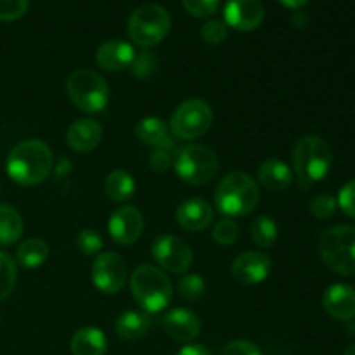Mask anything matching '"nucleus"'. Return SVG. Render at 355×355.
Segmentation results:
<instances>
[{
	"label": "nucleus",
	"mask_w": 355,
	"mask_h": 355,
	"mask_svg": "<svg viewBox=\"0 0 355 355\" xmlns=\"http://www.w3.org/2000/svg\"><path fill=\"white\" fill-rule=\"evenodd\" d=\"M177 291L187 302H200L207 295V283L200 274H184L177 283Z\"/></svg>",
	"instance_id": "cd10ccee"
},
{
	"label": "nucleus",
	"mask_w": 355,
	"mask_h": 355,
	"mask_svg": "<svg viewBox=\"0 0 355 355\" xmlns=\"http://www.w3.org/2000/svg\"><path fill=\"white\" fill-rule=\"evenodd\" d=\"M266 9L260 0H227L224 23L238 31H252L262 24Z\"/></svg>",
	"instance_id": "4468645a"
},
{
	"label": "nucleus",
	"mask_w": 355,
	"mask_h": 355,
	"mask_svg": "<svg viewBox=\"0 0 355 355\" xmlns=\"http://www.w3.org/2000/svg\"><path fill=\"white\" fill-rule=\"evenodd\" d=\"M257 177H259V182L266 189L274 191V193H281V191L288 189L293 182V172H291L290 166L276 158L266 159L259 166Z\"/></svg>",
	"instance_id": "412c9836"
},
{
	"label": "nucleus",
	"mask_w": 355,
	"mask_h": 355,
	"mask_svg": "<svg viewBox=\"0 0 355 355\" xmlns=\"http://www.w3.org/2000/svg\"><path fill=\"white\" fill-rule=\"evenodd\" d=\"M336 208H338V201L336 198H333L331 194H318L315 198H312L311 205H309V210L314 215L315 218H321V220H326V218L333 217L336 214Z\"/></svg>",
	"instance_id": "2f4dec72"
},
{
	"label": "nucleus",
	"mask_w": 355,
	"mask_h": 355,
	"mask_svg": "<svg viewBox=\"0 0 355 355\" xmlns=\"http://www.w3.org/2000/svg\"><path fill=\"white\" fill-rule=\"evenodd\" d=\"M17 281L16 260L6 252H0V302L14 291Z\"/></svg>",
	"instance_id": "c85d7f7f"
},
{
	"label": "nucleus",
	"mask_w": 355,
	"mask_h": 355,
	"mask_svg": "<svg viewBox=\"0 0 355 355\" xmlns=\"http://www.w3.org/2000/svg\"><path fill=\"white\" fill-rule=\"evenodd\" d=\"M135 137L146 146H151L155 149H165L172 151L173 149V137L170 134L168 125L156 116H146L137 121L134 128Z\"/></svg>",
	"instance_id": "aec40b11"
},
{
	"label": "nucleus",
	"mask_w": 355,
	"mask_h": 355,
	"mask_svg": "<svg viewBox=\"0 0 355 355\" xmlns=\"http://www.w3.org/2000/svg\"><path fill=\"white\" fill-rule=\"evenodd\" d=\"M211 238L215 243L222 246H229L232 243L238 241L239 238V225L234 218H222L217 224L214 225V231H211Z\"/></svg>",
	"instance_id": "c756f323"
},
{
	"label": "nucleus",
	"mask_w": 355,
	"mask_h": 355,
	"mask_svg": "<svg viewBox=\"0 0 355 355\" xmlns=\"http://www.w3.org/2000/svg\"><path fill=\"white\" fill-rule=\"evenodd\" d=\"M166 335L175 342L191 343L201 331V321L189 309H173L163 318Z\"/></svg>",
	"instance_id": "2eb2a0df"
},
{
	"label": "nucleus",
	"mask_w": 355,
	"mask_h": 355,
	"mask_svg": "<svg viewBox=\"0 0 355 355\" xmlns=\"http://www.w3.org/2000/svg\"><path fill=\"white\" fill-rule=\"evenodd\" d=\"M333 165V151L324 139L307 135L293 149V168L300 184L305 187L321 182Z\"/></svg>",
	"instance_id": "20e7f679"
},
{
	"label": "nucleus",
	"mask_w": 355,
	"mask_h": 355,
	"mask_svg": "<svg viewBox=\"0 0 355 355\" xmlns=\"http://www.w3.org/2000/svg\"><path fill=\"white\" fill-rule=\"evenodd\" d=\"M270 269H272V262H270L269 255L263 252H245L231 266V274L238 283L252 286V284H259L269 277Z\"/></svg>",
	"instance_id": "ddd939ff"
},
{
	"label": "nucleus",
	"mask_w": 355,
	"mask_h": 355,
	"mask_svg": "<svg viewBox=\"0 0 355 355\" xmlns=\"http://www.w3.org/2000/svg\"><path fill=\"white\" fill-rule=\"evenodd\" d=\"M30 0H0V21H16L28 10Z\"/></svg>",
	"instance_id": "c9c22d12"
},
{
	"label": "nucleus",
	"mask_w": 355,
	"mask_h": 355,
	"mask_svg": "<svg viewBox=\"0 0 355 355\" xmlns=\"http://www.w3.org/2000/svg\"><path fill=\"white\" fill-rule=\"evenodd\" d=\"M132 297L144 309L146 314H156L170 305L173 298V284L162 269L155 266H141L130 276Z\"/></svg>",
	"instance_id": "7ed1b4c3"
},
{
	"label": "nucleus",
	"mask_w": 355,
	"mask_h": 355,
	"mask_svg": "<svg viewBox=\"0 0 355 355\" xmlns=\"http://www.w3.org/2000/svg\"><path fill=\"white\" fill-rule=\"evenodd\" d=\"M259 184L243 172L225 175L215 191V207L229 218L250 215L259 207Z\"/></svg>",
	"instance_id": "f03ea898"
},
{
	"label": "nucleus",
	"mask_w": 355,
	"mask_h": 355,
	"mask_svg": "<svg viewBox=\"0 0 355 355\" xmlns=\"http://www.w3.org/2000/svg\"><path fill=\"white\" fill-rule=\"evenodd\" d=\"M321 259L333 272L355 276V227L335 225L322 232L319 241Z\"/></svg>",
	"instance_id": "423d86ee"
},
{
	"label": "nucleus",
	"mask_w": 355,
	"mask_h": 355,
	"mask_svg": "<svg viewBox=\"0 0 355 355\" xmlns=\"http://www.w3.org/2000/svg\"><path fill=\"white\" fill-rule=\"evenodd\" d=\"M49 245L44 239L30 238L24 239L16 252V262L24 269H37L44 266L49 259Z\"/></svg>",
	"instance_id": "b1692460"
},
{
	"label": "nucleus",
	"mask_w": 355,
	"mask_h": 355,
	"mask_svg": "<svg viewBox=\"0 0 355 355\" xmlns=\"http://www.w3.org/2000/svg\"><path fill=\"white\" fill-rule=\"evenodd\" d=\"M173 168L189 186H205L218 172V156L208 146L187 144L173 155Z\"/></svg>",
	"instance_id": "0eeeda50"
},
{
	"label": "nucleus",
	"mask_w": 355,
	"mask_h": 355,
	"mask_svg": "<svg viewBox=\"0 0 355 355\" xmlns=\"http://www.w3.org/2000/svg\"><path fill=\"white\" fill-rule=\"evenodd\" d=\"M222 355H262L259 347L248 340H236L224 349Z\"/></svg>",
	"instance_id": "58836bf2"
},
{
	"label": "nucleus",
	"mask_w": 355,
	"mask_h": 355,
	"mask_svg": "<svg viewBox=\"0 0 355 355\" xmlns=\"http://www.w3.org/2000/svg\"><path fill=\"white\" fill-rule=\"evenodd\" d=\"M107 352V338L99 328H82L73 335V355H104Z\"/></svg>",
	"instance_id": "5701e85b"
},
{
	"label": "nucleus",
	"mask_w": 355,
	"mask_h": 355,
	"mask_svg": "<svg viewBox=\"0 0 355 355\" xmlns=\"http://www.w3.org/2000/svg\"><path fill=\"white\" fill-rule=\"evenodd\" d=\"M214 123V111L203 99L184 101L170 118V134L179 141H194L207 134Z\"/></svg>",
	"instance_id": "1a4fd4ad"
},
{
	"label": "nucleus",
	"mask_w": 355,
	"mask_h": 355,
	"mask_svg": "<svg viewBox=\"0 0 355 355\" xmlns=\"http://www.w3.org/2000/svg\"><path fill=\"white\" fill-rule=\"evenodd\" d=\"M277 2H279L281 6L288 7V9H300V7L307 6L311 0H277Z\"/></svg>",
	"instance_id": "a19ab883"
},
{
	"label": "nucleus",
	"mask_w": 355,
	"mask_h": 355,
	"mask_svg": "<svg viewBox=\"0 0 355 355\" xmlns=\"http://www.w3.org/2000/svg\"><path fill=\"white\" fill-rule=\"evenodd\" d=\"M54 156L51 148L38 139H30L14 146L7 156V175L24 187L42 184L52 172Z\"/></svg>",
	"instance_id": "f257e3e1"
},
{
	"label": "nucleus",
	"mask_w": 355,
	"mask_h": 355,
	"mask_svg": "<svg viewBox=\"0 0 355 355\" xmlns=\"http://www.w3.org/2000/svg\"><path fill=\"white\" fill-rule=\"evenodd\" d=\"M182 6L191 16L210 17L217 12L220 0H182Z\"/></svg>",
	"instance_id": "f704fd0d"
},
{
	"label": "nucleus",
	"mask_w": 355,
	"mask_h": 355,
	"mask_svg": "<svg viewBox=\"0 0 355 355\" xmlns=\"http://www.w3.org/2000/svg\"><path fill=\"white\" fill-rule=\"evenodd\" d=\"M107 231L111 239L118 245H134L144 232V217L135 207H120L110 217Z\"/></svg>",
	"instance_id": "f8f14e48"
},
{
	"label": "nucleus",
	"mask_w": 355,
	"mask_h": 355,
	"mask_svg": "<svg viewBox=\"0 0 355 355\" xmlns=\"http://www.w3.org/2000/svg\"><path fill=\"white\" fill-rule=\"evenodd\" d=\"M127 263L116 253H101L92 263V283L101 293H118L127 283Z\"/></svg>",
	"instance_id": "9b49d317"
},
{
	"label": "nucleus",
	"mask_w": 355,
	"mask_h": 355,
	"mask_svg": "<svg viewBox=\"0 0 355 355\" xmlns=\"http://www.w3.org/2000/svg\"><path fill=\"white\" fill-rule=\"evenodd\" d=\"M101 141H103V127L90 118L73 121L66 130V142L76 153L94 151Z\"/></svg>",
	"instance_id": "6ab92c4d"
},
{
	"label": "nucleus",
	"mask_w": 355,
	"mask_h": 355,
	"mask_svg": "<svg viewBox=\"0 0 355 355\" xmlns=\"http://www.w3.org/2000/svg\"><path fill=\"white\" fill-rule=\"evenodd\" d=\"M227 35V24L220 19H210L201 26V38L208 45H220Z\"/></svg>",
	"instance_id": "473e14b6"
},
{
	"label": "nucleus",
	"mask_w": 355,
	"mask_h": 355,
	"mask_svg": "<svg viewBox=\"0 0 355 355\" xmlns=\"http://www.w3.org/2000/svg\"><path fill=\"white\" fill-rule=\"evenodd\" d=\"M172 19L168 10L159 3H144L128 17V37L139 47H155L170 33Z\"/></svg>",
	"instance_id": "39448f33"
},
{
	"label": "nucleus",
	"mask_w": 355,
	"mask_h": 355,
	"mask_svg": "<svg viewBox=\"0 0 355 355\" xmlns=\"http://www.w3.org/2000/svg\"><path fill=\"white\" fill-rule=\"evenodd\" d=\"M153 259L170 274H186L193 263L194 253L191 246L179 236L163 234L153 241Z\"/></svg>",
	"instance_id": "9d476101"
},
{
	"label": "nucleus",
	"mask_w": 355,
	"mask_h": 355,
	"mask_svg": "<svg viewBox=\"0 0 355 355\" xmlns=\"http://www.w3.org/2000/svg\"><path fill=\"white\" fill-rule=\"evenodd\" d=\"M336 201H338V208H342L347 217L355 218V180H350L340 189Z\"/></svg>",
	"instance_id": "e433bc0d"
},
{
	"label": "nucleus",
	"mask_w": 355,
	"mask_h": 355,
	"mask_svg": "<svg viewBox=\"0 0 355 355\" xmlns=\"http://www.w3.org/2000/svg\"><path fill=\"white\" fill-rule=\"evenodd\" d=\"M250 236L259 248H270L277 241V224L267 215H260L250 225Z\"/></svg>",
	"instance_id": "bb28decb"
},
{
	"label": "nucleus",
	"mask_w": 355,
	"mask_h": 355,
	"mask_svg": "<svg viewBox=\"0 0 355 355\" xmlns=\"http://www.w3.org/2000/svg\"><path fill=\"white\" fill-rule=\"evenodd\" d=\"M24 224L19 211L10 205H0V246H10L23 236Z\"/></svg>",
	"instance_id": "393cba45"
},
{
	"label": "nucleus",
	"mask_w": 355,
	"mask_h": 355,
	"mask_svg": "<svg viewBox=\"0 0 355 355\" xmlns=\"http://www.w3.org/2000/svg\"><path fill=\"white\" fill-rule=\"evenodd\" d=\"M104 193L111 201H127L134 196L135 193V180L125 170H114L104 180Z\"/></svg>",
	"instance_id": "a878e982"
},
{
	"label": "nucleus",
	"mask_w": 355,
	"mask_h": 355,
	"mask_svg": "<svg viewBox=\"0 0 355 355\" xmlns=\"http://www.w3.org/2000/svg\"><path fill=\"white\" fill-rule=\"evenodd\" d=\"M104 243L103 238L97 231L94 229H83L80 231V234L76 236V248H78L80 253H83L85 257H92L101 253Z\"/></svg>",
	"instance_id": "7c9ffc66"
},
{
	"label": "nucleus",
	"mask_w": 355,
	"mask_h": 355,
	"mask_svg": "<svg viewBox=\"0 0 355 355\" xmlns=\"http://www.w3.org/2000/svg\"><path fill=\"white\" fill-rule=\"evenodd\" d=\"M175 355H211V354L205 345H200V343H191V345H186L184 349H180Z\"/></svg>",
	"instance_id": "ea45409f"
},
{
	"label": "nucleus",
	"mask_w": 355,
	"mask_h": 355,
	"mask_svg": "<svg viewBox=\"0 0 355 355\" xmlns=\"http://www.w3.org/2000/svg\"><path fill=\"white\" fill-rule=\"evenodd\" d=\"M135 49L123 40H107L97 49L96 61L104 71L118 73L128 69L135 59Z\"/></svg>",
	"instance_id": "f3484780"
},
{
	"label": "nucleus",
	"mask_w": 355,
	"mask_h": 355,
	"mask_svg": "<svg viewBox=\"0 0 355 355\" xmlns=\"http://www.w3.org/2000/svg\"><path fill=\"white\" fill-rule=\"evenodd\" d=\"M69 99L85 113H101L110 103V85L94 69H76L66 82Z\"/></svg>",
	"instance_id": "6e6552de"
},
{
	"label": "nucleus",
	"mask_w": 355,
	"mask_h": 355,
	"mask_svg": "<svg viewBox=\"0 0 355 355\" xmlns=\"http://www.w3.org/2000/svg\"><path fill=\"white\" fill-rule=\"evenodd\" d=\"M175 218L182 229L189 232H201L214 220V208L201 198L182 201L175 211Z\"/></svg>",
	"instance_id": "a211bd4d"
},
{
	"label": "nucleus",
	"mask_w": 355,
	"mask_h": 355,
	"mask_svg": "<svg viewBox=\"0 0 355 355\" xmlns=\"http://www.w3.org/2000/svg\"><path fill=\"white\" fill-rule=\"evenodd\" d=\"M343 355H355V343H352V345L347 347L345 354H343Z\"/></svg>",
	"instance_id": "79ce46f5"
},
{
	"label": "nucleus",
	"mask_w": 355,
	"mask_h": 355,
	"mask_svg": "<svg viewBox=\"0 0 355 355\" xmlns=\"http://www.w3.org/2000/svg\"><path fill=\"white\" fill-rule=\"evenodd\" d=\"M149 328H151L149 314L137 311L123 312L118 315L116 322H114V331H116L118 338L125 340V342L141 340L149 331Z\"/></svg>",
	"instance_id": "4be33fe9"
},
{
	"label": "nucleus",
	"mask_w": 355,
	"mask_h": 355,
	"mask_svg": "<svg viewBox=\"0 0 355 355\" xmlns=\"http://www.w3.org/2000/svg\"><path fill=\"white\" fill-rule=\"evenodd\" d=\"M172 165L173 158L172 155H170V151H165V149H155V151L149 155V168L155 170V172H166Z\"/></svg>",
	"instance_id": "4c0bfd02"
},
{
	"label": "nucleus",
	"mask_w": 355,
	"mask_h": 355,
	"mask_svg": "<svg viewBox=\"0 0 355 355\" xmlns=\"http://www.w3.org/2000/svg\"><path fill=\"white\" fill-rule=\"evenodd\" d=\"M322 307L336 321H352L355 318V288L349 284H333L324 291Z\"/></svg>",
	"instance_id": "dca6fc26"
},
{
	"label": "nucleus",
	"mask_w": 355,
	"mask_h": 355,
	"mask_svg": "<svg viewBox=\"0 0 355 355\" xmlns=\"http://www.w3.org/2000/svg\"><path fill=\"white\" fill-rule=\"evenodd\" d=\"M130 68L134 76H137V78H149L156 71V68H158V58L153 52H139V54H135V59Z\"/></svg>",
	"instance_id": "72a5a7b5"
}]
</instances>
